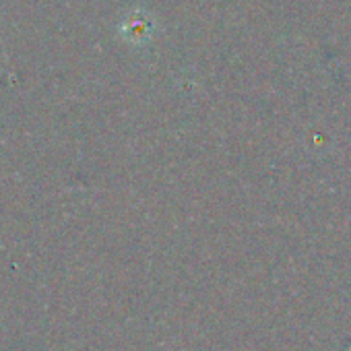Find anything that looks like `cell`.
Returning a JSON list of instances; mask_svg holds the SVG:
<instances>
[{
  "instance_id": "6da1fadb",
  "label": "cell",
  "mask_w": 351,
  "mask_h": 351,
  "mask_svg": "<svg viewBox=\"0 0 351 351\" xmlns=\"http://www.w3.org/2000/svg\"><path fill=\"white\" fill-rule=\"evenodd\" d=\"M151 32V23H149V19L147 17H143V15H132L130 17V23L126 21L124 25H122V34L124 36H128L130 40H143L147 34Z\"/></svg>"
}]
</instances>
